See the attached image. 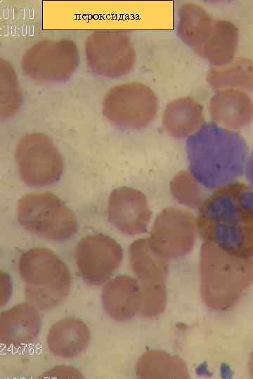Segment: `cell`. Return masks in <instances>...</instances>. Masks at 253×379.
<instances>
[{
    "label": "cell",
    "instance_id": "obj_1",
    "mask_svg": "<svg viewBox=\"0 0 253 379\" xmlns=\"http://www.w3.org/2000/svg\"><path fill=\"white\" fill-rule=\"evenodd\" d=\"M196 221L203 241L253 258V190L245 183L231 182L215 190L199 208Z\"/></svg>",
    "mask_w": 253,
    "mask_h": 379
},
{
    "label": "cell",
    "instance_id": "obj_2",
    "mask_svg": "<svg viewBox=\"0 0 253 379\" xmlns=\"http://www.w3.org/2000/svg\"><path fill=\"white\" fill-rule=\"evenodd\" d=\"M200 290L205 304L223 311L253 284V260L235 255L209 241L200 255Z\"/></svg>",
    "mask_w": 253,
    "mask_h": 379
},
{
    "label": "cell",
    "instance_id": "obj_3",
    "mask_svg": "<svg viewBox=\"0 0 253 379\" xmlns=\"http://www.w3.org/2000/svg\"><path fill=\"white\" fill-rule=\"evenodd\" d=\"M18 270L25 283V299L39 310L58 306L70 292L69 269L50 249L35 247L25 251L20 258Z\"/></svg>",
    "mask_w": 253,
    "mask_h": 379
},
{
    "label": "cell",
    "instance_id": "obj_4",
    "mask_svg": "<svg viewBox=\"0 0 253 379\" xmlns=\"http://www.w3.org/2000/svg\"><path fill=\"white\" fill-rule=\"evenodd\" d=\"M18 220L26 230L53 241H64L77 231L75 215L51 192H32L22 197L18 206Z\"/></svg>",
    "mask_w": 253,
    "mask_h": 379
},
{
    "label": "cell",
    "instance_id": "obj_5",
    "mask_svg": "<svg viewBox=\"0 0 253 379\" xmlns=\"http://www.w3.org/2000/svg\"><path fill=\"white\" fill-rule=\"evenodd\" d=\"M129 260L140 281L143 313L151 317L161 314L167 305L168 259L151 246L148 238H141L130 245Z\"/></svg>",
    "mask_w": 253,
    "mask_h": 379
},
{
    "label": "cell",
    "instance_id": "obj_6",
    "mask_svg": "<svg viewBox=\"0 0 253 379\" xmlns=\"http://www.w3.org/2000/svg\"><path fill=\"white\" fill-rule=\"evenodd\" d=\"M158 99L143 84L131 82L112 88L103 102V113L115 126L127 129L147 126L158 110Z\"/></svg>",
    "mask_w": 253,
    "mask_h": 379
},
{
    "label": "cell",
    "instance_id": "obj_7",
    "mask_svg": "<svg viewBox=\"0 0 253 379\" xmlns=\"http://www.w3.org/2000/svg\"><path fill=\"white\" fill-rule=\"evenodd\" d=\"M15 158L22 180L31 187L57 182L64 170V161L51 139L38 133L23 135L18 140Z\"/></svg>",
    "mask_w": 253,
    "mask_h": 379
},
{
    "label": "cell",
    "instance_id": "obj_8",
    "mask_svg": "<svg viewBox=\"0 0 253 379\" xmlns=\"http://www.w3.org/2000/svg\"><path fill=\"white\" fill-rule=\"evenodd\" d=\"M79 60V51L73 41L43 40L26 51L21 66L24 74L30 79L55 83L69 79L77 69Z\"/></svg>",
    "mask_w": 253,
    "mask_h": 379
},
{
    "label": "cell",
    "instance_id": "obj_9",
    "mask_svg": "<svg viewBox=\"0 0 253 379\" xmlns=\"http://www.w3.org/2000/svg\"><path fill=\"white\" fill-rule=\"evenodd\" d=\"M88 66L96 74L110 78L127 74L136 61V51L129 35L123 31H100L86 39Z\"/></svg>",
    "mask_w": 253,
    "mask_h": 379
},
{
    "label": "cell",
    "instance_id": "obj_10",
    "mask_svg": "<svg viewBox=\"0 0 253 379\" xmlns=\"http://www.w3.org/2000/svg\"><path fill=\"white\" fill-rule=\"evenodd\" d=\"M197 232L196 218L183 208L167 207L156 217L148 237L151 246L169 259L187 255Z\"/></svg>",
    "mask_w": 253,
    "mask_h": 379
},
{
    "label": "cell",
    "instance_id": "obj_11",
    "mask_svg": "<svg viewBox=\"0 0 253 379\" xmlns=\"http://www.w3.org/2000/svg\"><path fill=\"white\" fill-rule=\"evenodd\" d=\"M122 256L120 245L103 234L84 237L75 249L77 269L83 280L91 286L106 282L119 266Z\"/></svg>",
    "mask_w": 253,
    "mask_h": 379
},
{
    "label": "cell",
    "instance_id": "obj_12",
    "mask_svg": "<svg viewBox=\"0 0 253 379\" xmlns=\"http://www.w3.org/2000/svg\"><path fill=\"white\" fill-rule=\"evenodd\" d=\"M108 215L111 224L119 231L134 235L147 230L151 211L146 197L141 191L120 187L109 196Z\"/></svg>",
    "mask_w": 253,
    "mask_h": 379
},
{
    "label": "cell",
    "instance_id": "obj_13",
    "mask_svg": "<svg viewBox=\"0 0 253 379\" xmlns=\"http://www.w3.org/2000/svg\"><path fill=\"white\" fill-rule=\"evenodd\" d=\"M41 327L38 309L30 302L19 303L0 315V341L9 350H19L32 343Z\"/></svg>",
    "mask_w": 253,
    "mask_h": 379
},
{
    "label": "cell",
    "instance_id": "obj_14",
    "mask_svg": "<svg viewBox=\"0 0 253 379\" xmlns=\"http://www.w3.org/2000/svg\"><path fill=\"white\" fill-rule=\"evenodd\" d=\"M209 111L212 121L221 128L240 129L253 119V102L244 91H218L210 99Z\"/></svg>",
    "mask_w": 253,
    "mask_h": 379
},
{
    "label": "cell",
    "instance_id": "obj_15",
    "mask_svg": "<svg viewBox=\"0 0 253 379\" xmlns=\"http://www.w3.org/2000/svg\"><path fill=\"white\" fill-rule=\"evenodd\" d=\"M102 303L105 312L113 319L126 321L132 319L141 312L139 284L127 275L115 277L103 287Z\"/></svg>",
    "mask_w": 253,
    "mask_h": 379
},
{
    "label": "cell",
    "instance_id": "obj_16",
    "mask_svg": "<svg viewBox=\"0 0 253 379\" xmlns=\"http://www.w3.org/2000/svg\"><path fill=\"white\" fill-rule=\"evenodd\" d=\"M91 332L88 326L81 319L68 317L60 319L50 328L47 338V346L56 357L73 358L88 347Z\"/></svg>",
    "mask_w": 253,
    "mask_h": 379
},
{
    "label": "cell",
    "instance_id": "obj_17",
    "mask_svg": "<svg viewBox=\"0 0 253 379\" xmlns=\"http://www.w3.org/2000/svg\"><path fill=\"white\" fill-rule=\"evenodd\" d=\"M204 122L203 106L189 97L179 98L169 102L162 118L166 131L176 138L195 135Z\"/></svg>",
    "mask_w": 253,
    "mask_h": 379
},
{
    "label": "cell",
    "instance_id": "obj_18",
    "mask_svg": "<svg viewBox=\"0 0 253 379\" xmlns=\"http://www.w3.org/2000/svg\"><path fill=\"white\" fill-rule=\"evenodd\" d=\"M238 40V29L233 22L214 20L210 37L195 53L213 67L224 65L233 60Z\"/></svg>",
    "mask_w": 253,
    "mask_h": 379
},
{
    "label": "cell",
    "instance_id": "obj_19",
    "mask_svg": "<svg viewBox=\"0 0 253 379\" xmlns=\"http://www.w3.org/2000/svg\"><path fill=\"white\" fill-rule=\"evenodd\" d=\"M214 20L200 5L188 3L179 11L177 34L181 40L195 52L210 37Z\"/></svg>",
    "mask_w": 253,
    "mask_h": 379
},
{
    "label": "cell",
    "instance_id": "obj_20",
    "mask_svg": "<svg viewBox=\"0 0 253 379\" xmlns=\"http://www.w3.org/2000/svg\"><path fill=\"white\" fill-rule=\"evenodd\" d=\"M136 374L143 379L190 378L186 363L180 357L157 350L145 352L140 357Z\"/></svg>",
    "mask_w": 253,
    "mask_h": 379
},
{
    "label": "cell",
    "instance_id": "obj_21",
    "mask_svg": "<svg viewBox=\"0 0 253 379\" xmlns=\"http://www.w3.org/2000/svg\"><path fill=\"white\" fill-rule=\"evenodd\" d=\"M207 80L216 91L237 89L253 90V61L238 58L224 65L212 67L207 73Z\"/></svg>",
    "mask_w": 253,
    "mask_h": 379
},
{
    "label": "cell",
    "instance_id": "obj_22",
    "mask_svg": "<svg viewBox=\"0 0 253 379\" xmlns=\"http://www.w3.org/2000/svg\"><path fill=\"white\" fill-rule=\"evenodd\" d=\"M170 192L180 204L193 208H200L209 195L202 184L193 172L181 170L170 182Z\"/></svg>",
    "mask_w": 253,
    "mask_h": 379
},
{
    "label": "cell",
    "instance_id": "obj_23",
    "mask_svg": "<svg viewBox=\"0 0 253 379\" xmlns=\"http://www.w3.org/2000/svg\"><path fill=\"white\" fill-rule=\"evenodd\" d=\"M22 98L16 74L9 62L0 60V116L10 118L19 110Z\"/></svg>",
    "mask_w": 253,
    "mask_h": 379
},
{
    "label": "cell",
    "instance_id": "obj_24",
    "mask_svg": "<svg viewBox=\"0 0 253 379\" xmlns=\"http://www.w3.org/2000/svg\"><path fill=\"white\" fill-rule=\"evenodd\" d=\"M41 378H82L79 370L72 366H57L45 372Z\"/></svg>",
    "mask_w": 253,
    "mask_h": 379
},
{
    "label": "cell",
    "instance_id": "obj_25",
    "mask_svg": "<svg viewBox=\"0 0 253 379\" xmlns=\"http://www.w3.org/2000/svg\"><path fill=\"white\" fill-rule=\"evenodd\" d=\"M249 372L251 378H253V352H252L249 360Z\"/></svg>",
    "mask_w": 253,
    "mask_h": 379
}]
</instances>
